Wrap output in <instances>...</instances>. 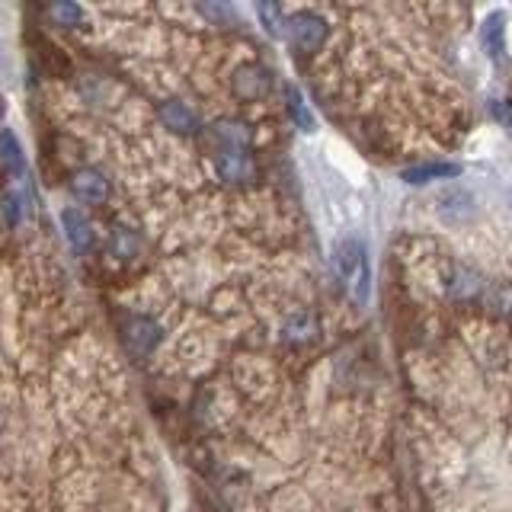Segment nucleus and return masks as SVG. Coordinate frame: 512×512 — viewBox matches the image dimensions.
<instances>
[{"label":"nucleus","instance_id":"nucleus-3","mask_svg":"<svg viewBox=\"0 0 512 512\" xmlns=\"http://www.w3.org/2000/svg\"><path fill=\"white\" fill-rule=\"evenodd\" d=\"M122 340H125L128 352L148 356V352H154V346L160 343V327L151 317H128L122 324Z\"/></svg>","mask_w":512,"mask_h":512},{"label":"nucleus","instance_id":"nucleus-17","mask_svg":"<svg viewBox=\"0 0 512 512\" xmlns=\"http://www.w3.org/2000/svg\"><path fill=\"white\" fill-rule=\"evenodd\" d=\"M205 16H208V20H234V10L231 7H218V4H212V7H199Z\"/></svg>","mask_w":512,"mask_h":512},{"label":"nucleus","instance_id":"nucleus-9","mask_svg":"<svg viewBox=\"0 0 512 512\" xmlns=\"http://www.w3.org/2000/svg\"><path fill=\"white\" fill-rule=\"evenodd\" d=\"M157 116H160V122H164L170 132H176V135H192L199 128V119H196V112H192L186 103H180V100H167V103H160V109H157Z\"/></svg>","mask_w":512,"mask_h":512},{"label":"nucleus","instance_id":"nucleus-12","mask_svg":"<svg viewBox=\"0 0 512 512\" xmlns=\"http://www.w3.org/2000/svg\"><path fill=\"white\" fill-rule=\"evenodd\" d=\"M285 100H288V116L301 128V132H314V116L304 106V96L295 87H285Z\"/></svg>","mask_w":512,"mask_h":512},{"label":"nucleus","instance_id":"nucleus-8","mask_svg":"<svg viewBox=\"0 0 512 512\" xmlns=\"http://www.w3.org/2000/svg\"><path fill=\"white\" fill-rule=\"evenodd\" d=\"M269 87H272V74L260 68V64H247V68H240L234 74V90L244 100H260V96L269 93Z\"/></svg>","mask_w":512,"mask_h":512},{"label":"nucleus","instance_id":"nucleus-4","mask_svg":"<svg viewBox=\"0 0 512 512\" xmlns=\"http://www.w3.org/2000/svg\"><path fill=\"white\" fill-rule=\"evenodd\" d=\"M218 176L224 183H247L256 176L253 157L247 148H221L218 154Z\"/></svg>","mask_w":512,"mask_h":512},{"label":"nucleus","instance_id":"nucleus-10","mask_svg":"<svg viewBox=\"0 0 512 512\" xmlns=\"http://www.w3.org/2000/svg\"><path fill=\"white\" fill-rule=\"evenodd\" d=\"M458 173H461L458 164H416V167L400 170V180L410 186H420V183H432V180H452Z\"/></svg>","mask_w":512,"mask_h":512},{"label":"nucleus","instance_id":"nucleus-13","mask_svg":"<svg viewBox=\"0 0 512 512\" xmlns=\"http://www.w3.org/2000/svg\"><path fill=\"white\" fill-rule=\"evenodd\" d=\"M109 250H112V256H119V260H132V256L138 253V237H135V231L116 228V231L109 234Z\"/></svg>","mask_w":512,"mask_h":512},{"label":"nucleus","instance_id":"nucleus-14","mask_svg":"<svg viewBox=\"0 0 512 512\" xmlns=\"http://www.w3.org/2000/svg\"><path fill=\"white\" fill-rule=\"evenodd\" d=\"M48 16H52L58 26H77L80 20H84V10H80L77 4H68V0H61V4L48 7Z\"/></svg>","mask_w":512,"mask_h":512},{"label":"nucleus","instance_id":"nucleus-1","mask_svg":"<svg viewBox=\"0 0 512 512\" xmlns=\"http://www.w3.org/2000/svg\"><path fill=\"white\" fill-rule=\"evenodd\" d=\"M333 269L346 285H352L356 298L365 304L368 301V256H365V244L359 237H346L340 247L333 250Z\"/></svg>","mask_w":512,"mask_h":512},{"label":"nucleus","instance_id":"nucleus-16","mask_svg":"<svg viewBox=\"0 0 512 512\" xmlns=\"http://www.w3.org/2000/svg\"><path fill=\"white\" fill-rule=\"evenodd\" d=\"M256 13H260V20L266 23V29L272 32V36H282V29H285V20H282V10H279V7L260 4V7H256Z\"/></svg>","mask_w":512,"mask_h":512},{"label":"nucleus","instance_id":"nucleus-5","mask_svg":"<svg viewBox=\"0 0 512 512\" xmlns=\"http://www.w3.org/2000/svg\"><path fill=\"white\" fill-rule=\"evenodd\" d=\"M61 224H64V237H68V244L74 253H90L93 244H96V231L93 224L84 212H77V208H64L61 212Z\"/></svg>","mask_w":512,"mask_h":512},{"label":"nucleus","instance_id":"nucleus-2","mask_svg":"<svg viewBox=\"0 0 512 512\" xmlns=\"http://www.w3.org/2000/svg\"><path fill=\"white\" fill-rule=\"evenodd\" d=\"M285 29H288V39H292V45H295V52H301V55H314L327 39V20L311 13V10H301L295 16H288Z\"/></svg>","mask_w":512,"mask_h":512},{"label":"nucleus","instance_id":"nucleus-15","mask_svg":"<svg viewBox=\"0 0 512 512\" xmlns=\"http://www.w3.org/2000/svg\"><path fill=\"white\" fill-rule=\"evenodd\" d=\"M4 218L10 228H16L23 218H26V199L20 196V192H10V196L4 199Z\"/></svg>","mask_w":512,"mask_h":512},{"label":"nucleus","instance_id":"nucleus-11","mask_svg":"<svg viewBox=\"0 0 512 512\" xmlns=\"http://www.w3.org/2000/svg\"><path fill=\"white\" fill-rule=\"evenodd\" d=\"M0 164H4L7 176H16V180L26 173V154H23L20 141H16V135L10 132V128L0 132Z\"/></svg>","mask_w":512,"mask_h":512},{"label":"nucleus","instance_id":"nucleus-6","mask_svg":"<svg viewBox=\"0 0 512 512\" xmlns=\"http://www.w3.org/2000/svg\"><path fill=\"white\" fill-rule=\"evenodd\" d=\"M480 45H484L490 61L506 58V13L503 10H493L484 16V23H480Z\"/></svg>","mask_w":512,"mask_h":512},{"label":"nucleus","instance_id":"nucleus-7","mask_svg":"<svg viewBox=\"0 0 512 512\" xmlns=\"http://www.w3.org/2000/svg\"><path fill=\"white\" fill-rule=\"evenodd\" d=\"M71 192H74V196H77L80 202L100 205V202H106V196H109V183L103 180V173H100V170L84 167V170H77V173L71 176Z\"/></svg>","mask_w":512,"mask_h":512}]
</instances>
